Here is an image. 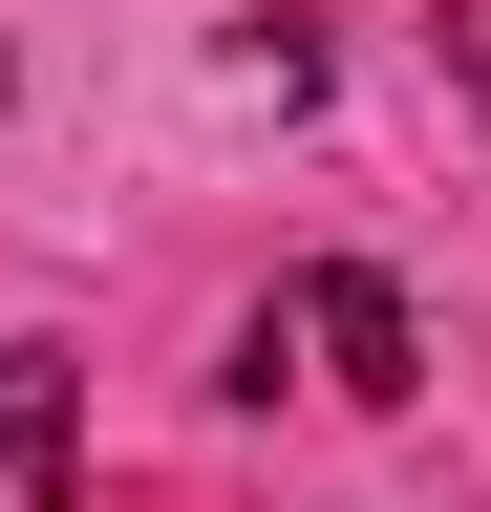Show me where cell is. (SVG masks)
Returning a JSON list of instances; mask_svg holds the SVG:
<instances>
[{"mask_svg": "<svg viewBox=\"0 0 491 512\" xmlns=\"http://www.w3.org/2000/svg\"><path fill=\"white\" fill-rule=\"evenodd\" d=\"M278 363H321L342 406H406V384H427V320H406V278H363V256H321V278H278V299H257V342H235V384H278Z\"/></svg>", "mask_w": 491, "mask_h": 512, "instance_id": "obj_1", "label": "cell"}, {"mask_svg": "<svg viewBox=\"0 0 491 512\" xmlns=\"http://www.w3.org/2000/svg\"><path fill=\"white\" fill-rule=\"evenodd\" d=\"M65 448H86V384L43 342H0V512H65Z\"/></svg>", "mask_w": 491, "mask_h": 512, "instance_id": "obj_2", "label": "cell"}, {"mask_svg": "<svg viewBox=\"0 0 491 512\" xmlns=\"http://www.w3.org/2000/svg\"><path fill=\"white\" fill-rule=\"evenodd\" d=\"M449 86H470V107H491V0H449Z\"/></svg>", "mask_w": 491, "mask_h": 512, "instance_id": "obj_3", "label": "cell"}]
</instances>
